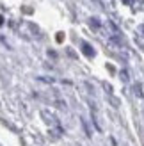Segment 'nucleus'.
Listing matches in <instances>:
<instances>
[{
	"mask_svg": "<svg viewBox=\"0 0 144 146\" xmlns=\"http://www.w3.org/2000/svg\"><path fill=\"white\" fill-rule=\"evenodd\" d=\"M84 54H85V55H91V54H92V50H91L89 45H84Z\"/></svg>",
	"mask_w": 144,
	"mask_h": 146,
	"instance_id": "f257e3e1",
	"label": "nucleus"
},
{
	"mask_svg": "<svg viewBox=\"0 0 144 146\" xmlns=\"http://www.w3.org/2000/svg\"><path fill=\"white\" fill-rule=\"evenodd\" d=\"M0 23H2V18H0Z\"/></svg>",
	"mask_w": 144,
	"mask_h": 146,
	"instance_id": "f03ea898",
	"label": "nucleus"
}]
</instances>
